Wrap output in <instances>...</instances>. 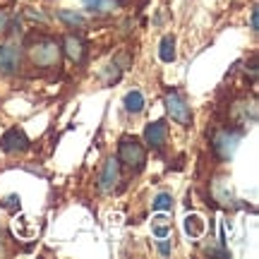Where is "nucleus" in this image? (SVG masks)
Returning <instances> with one entry per match:
<instances>
[{"label":"nucleus","mask_w":259,"mask_h":259,"mask_svg":"<svg viewBox=\"0 0 259 259\" xmlns=\"http://www.w3.org/2000/svg\"><path fill=\"white\" fill-rule=\"evenodd\" d=\"M29 53H31V63L38 65V67H58V63H60V46L53 38L36 41L29 48Z\"/></svg>","instance_id":"nucleus-1"},{"label":"nucleus","mask_w":259,"mask_h":259,"mask_svg":"<svg viewBox=\"0 0 259 259\" xmlns=\"http://www.w3.org/2000/svg\"><path fill=\"white\" fill-rule=\"evenodd\" d=\"M144 147L139 144L137 137H122L120 144H118V161L125 163L127 168L132 170H139V168L144 166Z\"/></svg>","instance_id":"nucleus-2"},{"label":"nucleus","mask_w":259,"mask_h":259,"mask_svg":"<svg viewBox=\"0 0 259 259\" xmlns=\"http://www.w3.org/2000/svg\"><path fill=\"white\" fill-rule=\"evenodd\" d=\"M238 142H240V132L219 130V132H213V137H211V149L221 161H228V158H233V154H235Z\"/></svg>","instance_id":"nucleus-3"},{"label":"nucleus","mask_w":259,"mask_h":259,"mask_svg":"<svg viewBox=\"0 0 259 259\" xmlns=\"http://www.w3.org/2000/svg\"><path fill=\"white\" fill-rule=\"evenodd\" d=\"M166 111H168V115H170L176 122H180L183 127H190V125H192L190 106H187L185 96L180 92H168L166 94Z\"/></svg>","instance_id":"nucleus-4"},{"label":"nucleus","mask_w":259,"mask_h":259,"mask_svg":"<svg viewBox=\"0 0 259 259\" xmlns=\"http://www.w3.org/2000/svg\"><path fill=\"white\" fill-rule=\"evenodd\" d=\"M0 149L5 151V154H19V151H27L29 149V137L22 132V130L12 127L8 130L3 139H0Z\"/></svg>","instance_id":"nucleus-5"},{"label":"nucleus","mask_w":259,"mask_h":259,"mask_svg":"<svg viewBox=\"0 0 259 259\" xmlns=\"http://www.w3.org/2000/svg\"><path fill=\"white\" fill-rule=\"evenodd\" d=\"M118 180H120V161L118 158H108L103 163L101 178H99V190L101 192H111L113 187L118 185Z\"/></svg>","instance_id":"nucleus-6"},{"label":"nucleus","mask_w":259,"mask_h":259,"mask_svg":"<svg viewBox=\"0 0 259 259\" xmlns=\"http://www.w3.org/2000/svg\"><path fill=\"white\" fill-rule=\"evenodd\" d=\"M19 58H22V53H19L17 46H12V44H3V46H0V72L3 74L17 72Z\"/></svg>","instance_id":"nucleus-7"},{"label":"nucleus","mask_w":259,"mask_h":259,"mask_svg":"<svg viewBox=\"0 0 259 259\" xmlns=\"http://www.w3.org/2000/svg\"><path fill=\"white\" fill-rule=\"evenodd\" d=\"M166 135H168V127H166V122H163V120L149 122L147 130H144V139H147V144H151L154 149H161V147H163Z\"/></svg>","instance_id":"nucleus-8"},{"label":"nucleus","mask_w":259,"mask_h":259,"mask_svg":"<svg viewBox=\"0 0 259 259\" xmlns=\"http://www.w3.org/2000/svg\"><path fill=\"white\" fill-rule=\"evenodd\" d=\"M63 48H65V56L70 58L72 63H82L84 56H87L84 41L79 36H72V34H67V36L63 38Z\"/></svg>","instance_id":"nucleus-9"},{"label":"nucleus","mask_w":259,"mask_h":259,"mask_svg":"<svg viewBox=\"0 0 259 259\" xmlns=\"http://www.w3.org/2000/svg\"><path fill=\"white\" fill-rule=\"evenodd\" d=\"M84 5H87V10H92V12L106 15V12H113V10L120 8V0H84Z\"/></svg>","instance_id":"nucleus-10"},{"label":"nucleus","mask_w":259,"mask_h":259,"mask_svg":"<svg viewBox=\"0 0 259 259\" xmlns=\"http://www.w3.org/2000/svg\"><path fill=\"white\" fill-rule=\"evenodd\" d=\"M125 111L127 113H142L144 111V96L142 92H127L125 94Z\"/></svg>","instance_id":"nucleus-11"},{"label":"nucleus","mask_w":259,"mask_h":259,"mask_svg":"<svg viewBox=\"0 0 259 259\" xmlns=\"http://www.w3.org/2000/svg\"><path fill=\"white\" fill-rule=\"evenodd\" d=\"M204 228H206V226H204L202 216L192 213V216H187V219H185V233L190 235V238H202Z\"/></svg>","instance_id":"nucleus-12"},{"label":"nucleus","mask_w":259,"mask_h":259,"mask_svg":"<svg viewBox=\"0 0 259 259\" xmlns=\"http://www.w3.org/2000/svg\"><path fill=\"white\" fill-rule=\"evenodd\" d=\"M158 58H161L163 63H173V60H176V38H173V36H163V38H161Z\"/></svg>","instance_id":"nucleus-13"},{"label":"nucleus","mask_w":259,"mask_h":259,"mask_svg":"<svg viewBox=\"0 0 259 259\" xmlns=\"http://www.w3.org/2000/svg\"><path fill=\"white\" fill-rule=\"evenodd\" d=\"M58 17L63 19L65 24H70V27H84L87 24V19L82 15H77V12H67V10H60L58 12Z\"/></svg>","instance_id":"nucleus-14"},{"label":"nucleus","mask_w":259,"mask_h":259,"mask_svg":"<svg viewBox=\"0 0 259 259\" xmlns=\"http://www.w3.org/2000/svg\"><path fill=\"white\" fill-rule=\"evenodd\" d=\"M156 211H170L173 209V197L168 192H161V194H156V199H154V204H151Z\"/></svg>","instance_id":"nucleus-15"},{"label":"nucleus","mask_w":259,"mask_h":259,"mask_svg":"<svg viewBox=\"0 0 259 259\" xmlns=\"http://www.w3.org/2000/svg\"><path fill=\"white\" fill-rule=\"evenodd\" d=\"M213 194H216V199H219L221 204H231L233 202L231 187H228V190H221V183H216V185H213Z\"/></svg>","instance_id":"nucleus-16"},{"label":"nucleus","mask_w":259,"mask_h":259,"mask_svg":"<svg viewBox=\"0 0 259 259\" xmlns=\"http://www.w3.org/2000/svg\"><path fill=\"white\" fill-rule=\"evenodd\" d=\"M3 206H8V209H19V197H17V194H10V197H5Z\"/></svg>","instance_id":"nucleus-17"},{"label":"nucleus","mask_w":259,"mask_h":259,"mask_svg":"<svg viewBox=\"0 0 259 259\" xmlns=\"http://www.w3.org/2000/svg\"><path fill=\"white\" fill-rule=\"evenodd\" d=\"M154 235H156V238H168V235H170V226H154Z\"/></svg>","instance_id":"nucleus-18"},{"label":"nucleus","mask_w":259,"mask_h":259,"mask_svg":"<svg viewBox=\"0 0 259 259\" xmlns=\"http://www.w3.org/2000/svg\"><path fill=\"white\" fill-rule=\"evenodd\" d=\"M170 250H173V242H168L166 238H161V242H158V252H161V254H170Z\"/></svg>","instance_id":"nucleus-19"},{"label":"nucleus","mask_w":259,"mask_h":259,"mask_svg":"<svg viewBox=\"0 0 259 259\" xmlns=\"http://www.w3.org/2000/svg\"><path fill=\"white\" fill-rule=\"evenodd\" d=\"M250 27H252V31H257V27H259V12H257V8H252V15H250Z\"/></svg>","instance_id":"nucleus-20"}]
</instances>
